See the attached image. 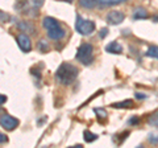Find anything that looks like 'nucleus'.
Returning a JSON list of instances; mask_svg holds the SVG:
<instances>
[{"instance_id": "f257e3e1", "label": "nucleus", "mask_w": 158, "mask_h": 148, "mask_svg": "<svg viewBox=\"0 0 158 148\" xmlns=\"http://www.w3.org/2000/svg\"><path fill=\"white\" fill-rule=\"evenodd\" d=\"M78 67L71 65L69 62L61 63V66L58 67V70L56 73V80L61 85H70L75 81V78L78 77Z\"/></svg>"}, {"instance_id": "f03ea898", "label": "nucleus", "mask_w": 158, "mask_h": 148, "mask_svg": "<svg viewBox=\"0 0 158 148\" xmlns=\"http://www.w3.org/2000/svg\"><path fill=\"white\" fill-rule=\"evenodd\" d=\"M42 27L45 28V31L48 33V37L52 38V40H61V38L65 37L66 31L61 24H59L56 19L53 17H45L42 20Z\"/></svg>"}, {"instance_id": "7ed1b4c3", "label": "nucleus", "mask_w": 158, "mask_h": 148, "mask_svg": "<svg viewBox=\"0 0 158 148\" xmlns=\"http://www.w3.org/2000/svg\"><path fill=\"white\" fill-rule=\"evenodd\" d=\"M75 58L81 63H83V65H91L94 61V46L88 42L82 44V45L78 48Z\"/></svg>"}, {"instance_id": "20e7f679", "label": "nucleus", "mask_w": 158, "mask_h": 148, "mask_svg": "<svg viewBox=\"0 0 158 148\" xmlns=\"http://www.w3.org/2000/svg\"><path fill=\"white\" fill-rule=\"evenodd\" d=\"M75 29L79 34L82 36H88L95 31V23L90 21V20H85L82 16H77V21H75Z\"/></svg>"}, {"instance_id": "39448f33", "label": "nucleus", "mask_w": 158, "mask_h": 148, "mask_svg": "<svg viewBox=\"0 0 158 148\" xmlns=\"http://www.w3.org/2000/svg\"><path fill=\"white\" fill-rule=\"evenodd\" d=\"M19 123H20L19 119H16V118H13L8 114H2V116H0V124L7 131L15 130V128L19 126Z\"/></svg>"}, {"instance_id": "423d86ee", "label": "nucleus", "mask_w": 158, "mask_h": 148, "mask_svg": "<svg viewBox=\"0 0 158 148\" xmlns=\"http://www.w3.org/2000/svg\"><path fill=\"white\" fill-rule=\"evenodd\" d=\"M16 41H17V45L20 46V49H21L23 52H31V49H32V41H31V38H29V36L27 33H21V34H19V36L16 37Z\"/></svg>"}, {"instance_id": "0eeeda50", "label": "nucleus", "mask_w": 158, "mask_h": 148, "mask_svg": "<svg viewBox=\"0 0 158 148\" xmlns=\"http://www.w3.org/2000/svg\"><path fill=\"white\" fill-rule=\"evenodd\" d=\"M125 19V15L123 12H118V11H111L107 13V17L106 20L108 24H111V25H117V24H120L124 21Z\"/></svg>"}, {"instance_id": "6e6552de", "label": "nucleus", "mask_w": 158, "mask_h": 148, "mask_svg": "<svg viewBox=\"0 0 158 148\" xmlns=\"http://www.w3.org/2000/svg\"><path fill=\"white\" fill-rule=\"evenodd\" d=\"M17 28H19L21 32H24V33H29V34H31V33L34 32L33 24H32V23H29V21H27V20L20 21V23L17 24Z\"/></svg>"}, {"instance_id": "1a4fd4ad", "label": "nucleus", "mask_w": 158, "mask_h": 148, "mask_svg": "<svg viewBox=\"0 0 158 148\" xmlns=\"http://www.w3.org/2000/svg\"><path fill=\"white\" fill-rule=\"evenodd\" d=\"M106 50L108 53H113V54H120L123 52V46L118 44L117 41H112L106 46Z\"/></svg>"}, {"instance_id": "9d476101", "label": "nucleus", "mask_w": 158, "mask_h": 148, "mask_svg": "<svg viewBox=\"0 0 158 148\" xmlns=\"http://www.w3.org/2000/svg\"><path fill=\"white\" fill-rule=\"evenodd\" d=\"M149 17V13L145 8H136L135 12H133V19L135 20H142V19H148Z\"/></svg>"}, {"instance_id": "9b49d317", "label": "nucleus", "mask_w": 158, "mask_h": 148, "mask_svg": "<svg viewBox=\"0 0 158 148\" xmlns=\"http://www.w3.org/2000/svg\"><path fill=\"white\" fill-rule=\"evenodd\" d=\"M98 0H79V6L86 9H94L98 6Z\"/></svg>"}, {"instance_id": "f8f14e48", "label": "nucleus", "mask_w": 158, "mask_h": 148, "mask_svg": "<svg viewBox=\"0 0 158 148\" xmlns=\"http://www.w3.org/2000/svg\"><path fill=\"white\" fill-rule=\"evenodd\" d=\"M112 107H115V108H129V107H133V101L127 99V101H123V102L112 103Z\"/></svg>"}, {"instance_id": "ddd939ff", "label": "nucleus", "mask_w": 158, "mask_h": 148, "mask_svg": "<svg viewBox=\"0 0 158 148\" xmlns=\"http://www.w3.org/2000/svg\"><path fill=\"white\" fill-rule=\"evenodd\" d=\"M94 111H95V114H96V116H98L99 122H104V120L107 119L108 114H107V111L104 110V108H95Z\"/></svg>"}, {"instance_id": "4468645a", "label": "nucleus", "mask_w": 158, "mask_h": 148, "mask_svg": "<svg viewBox=\"0 0 158 148\" xmlns=\"http://www.w3.org/2000/svg\"><path fill=\"white\" fill-rule=\"evenodd\" d=\"M148 123H149L150 126L158 127V110H156L149 118H148Z\"/></svg>"}, {"instance_id": "2eb2a0df", "label": "nucleus", "mask_w": 158, "mask_h": 148, "mask_svg": "<svg viewBox=\"0 0 158 148\" xmlns=\"http://www.w3.org/2000/svg\"><path fill=\"white\" fill-rule=\"evenodd\" d=\"M83 136H85V140L87 143H92V141H95L98 139V135L92 134V132H90L88 130H86L85 132H83Z\"/></svg>"}, {"instance_id": "dca6fc26", "label": "nucleus", "mask_w": 158, "mask_h": 148, "mask_svg": "<svg viewBox=\"0 0 158 148\" xmlns=\"http://www.w3.org/2000/svg\"><path fill=\"white\" fill-rule=\"evenodd\" d=\"M146 56H148V57H152V58H156V60H158V46H156V45L150 46L149 49H148V52H146Z\"/></svg>"}, {"instance_id": "f3484780", "label": "nucleus", "mask_w": 158, "mask_h": 148, "mask_svg": "<svg viewBox=\"0 0 158 148\" xmlns=\"http://www.w3.org/2000/svg\"><path fill=\"white\" fill-rule=\"evenodd\" d=\"M37 49L40 52H42V53H46L49 50V44L46 40H40L38 44H37Z\"/></svg>"}, {"instance_id": "a211bd4d", "label": "nucleus", "mask_w": 158, "mask_h": 148, "mask_svg": "<svg viewBox=\"0 0 158 148\" xmlns=\"http://www.w3.org/2000/svg\"><path fill=\"white\" fill-rule=\"evenodd\" d=\"M98 2H99V4H102V6H116V4L127 2V0H98Z\"/></svg>"}, {"instance_id": "6ab92c4d", "label": "nucleus", "mask_w": 158, "mask_h": 148, "mask_svg": "<svg viewBox=\"0 0 158 148\" xmlns=\"http://www.w3.org/2000/svg\"><path fill=\"white\" fill-rule=\"evenodd\" d=\"M148 141H149L150 144H158V134H149Z\"/></svg>"}, {"instance_id": "aec40b11", "label": "nucleus", "mask_w": 158, "mask_h": 148, "mask_svg": "<svg viewBox=\"0 0 158 148\" xmlns=\"http://www.w3.org/2000/svg\"><path fill=\"white\" fill-rule=\"evenodd\" d=\"M25 7H27V0H19V3L16 4V8L20 9V11H21V9H24Z\"/></svg>"}, {"instance_id": "412c9836", "label": "nucleus", "mask_w": 158, "mask_h": 148, "mask_svg": "<svg viewBox=\"0 0 158 148\" xmlns=\"http://www.w3.org/2000/svg\"><path fill=\"white\" fill-rule=\"evenodd\" d=\"M32 4L36 8H40V7H42L44 6V3H45V0H31Z\"/></svg>"}, {"instance_id": "4be33fe9", "label": "nucleus", "mask_w": 158, "mask_h": 148, "mask_svg": "<svg viewBox=\"0 0 158 148\" xmlns=\"http://www.w3.org/2000/svg\"><path fill=\"white\" fill-rule=\"evenodd\" d=\"M107 34H108V29H107V28H103L102 31L99 32V37H100V38H104Z\"/></svg>"}, {"instance_id": "5701e85b", "label": "nucleus", "mask_w": 158, "mask_h": 148, "mask_svg": "<svg viewBox=\"0 0 158 148\" xmlns=\"http://www.w3.org/2000/svg\"><path fill=\"white\" fill-rule=\"evenodd\" d=\"M138 122H140V119L135 116V118H131L129 122H128V123H129V124H132V126H136V124H138Z\"/></svg>"}, {"instance_id": "b1692460", "label": "nucleus", "mask_w": 158, "mask_h": 148, "mask_svg": "<svg viewBox=\"0 0 158 148\" xmlns=\"http://www.w3.org/2000/svg\"><path fill=\"white\" fill-rule=\"evenodd\" d=\"M7 141H8L7 136L4 135V134H0V143H2V144H4V143H7Z\"/></svg>"}, {"instance_id": "393cba45", "label": "nucleus", "mask_w": 158, "mask_h": 148, "mask_svg": "<svg viewBox=\"0 0 158 148\" xmlns=\"http://www.w3.org/2000/svg\"><path fill=\"white\" fill-rule=\"evenodd\" d=\"M136 98H137V99H145L146 95L142 94V93H136Z\"/></svg>"}, {"instance_id": "a878e982", "label": "nucleus", "mask_w": 158, "mask_h": 148, "mask_svg": "<svg viewBox=\"0 0 158 148\" xmlns=\"http://www.w3.org/2000/svg\"><path fill=\"white\" fill-rule=\"evenodd\" d=\"M4 101H7V98L4 97V95H2V103H4Z\"/></svg>"}, {"instance_id": "bb28decb", "label": "nucleus", "mask_w": 158, "mask_h": 148, "mask_svg": "<svg viewBox=\"0 0 158 148\" xmlns=\"http://www.w3.org/2000/svg\"><path fill=\"white\" fill-rule=\"evenodd\" d=\"M153 20H154V21H158V16H156V17H153Z\"/></svg>"}, {"instance_id": "cd10ccee", "label": "nucleus", "mask_w": 158, "mask_h": 148, "mask_svg": "<svg viewBox=\"0 0 158 148\" xmlns=\"http://www.w3.org/2000/svg\"><path fill=\"white\" fill-rule=\"evenodd\" d=\"M65 2H69V3H71V2H73V0H65Z\"/></svg>"}]
</instances>
